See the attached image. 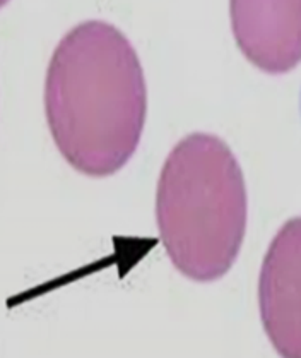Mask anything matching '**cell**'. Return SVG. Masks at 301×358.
Returning <instances> with one entry per match:
<instances>
[{
  "instance_id": "1",
  "label": "cell",
  "mask_w": 301,
  "mask_h": 358,
  "mask_svg": "<svg viewBox=\"0 0 301 358\" xmlns=\"http://www.w3.org/2000/svg\"><path fill=\"white\" fill-rule=\"evenodd\" d=\"M45 112L72 169L98 178L124 169L147 115L146 79L127 36L103 21L68 31L48 66Z\"/></svg>"
},
{
  "instance_id": "2",
  "label": "cell",
  "mask_w": 301,
  "mask_h": 358,
  "mask_svg": "<svg viewBox=\"0 0 301 358\" xmlns=\"http://www.w3.org/2000/svg\"><path fill=\"white\" fill-rule=\"evenodd\" d=\"M156 220L184 276L214 281L230 271L245 238L247 189L224 141L196 132L171 150L159 175Z\"/></svg>"
},
{
  "instance_id": "3",
  "label": "cell",
  "mask_w": 301,
  "mask_h": 358,
  "mask_svg": "<svg viewBox=\"0 0 301 358\" xmlns=\"http://www.w3.org/2000/svg\"><path fill=\"white\" fill-rule=\"evenodd\" d=\"M260 317L270 343L283 357H301V218L277 231L258 281Z\"/></svg>"
},
{
  "instance_id": "4",
  "label": "cell",
  "mask_w": 301,
  "mask_h": 358,
  "mask_svg": "<svg viewBox=\"0 0 301 358\" xmlns=\"http://www.w3.org/2000/svg\"><path fill=\"white\" fill-rule=\"evenodd\" d=\"M231 28L243 55L267 74L301 62V0H230Z\"/></svg>"
},
{
  "instance_id": "5",
  "label": "cell",
  "mask_w": 301,
  "mask_h": 358,
  "mask_svg": "<svg viewBox=\"0 0 301 358\" xmlns=\"http://www.w3.org/2000/svg\"><path fill=\"white\" fill-rule=\"evenodd\" d=\"M7 2H9V0H0V7H3V6H6Z\"/></svg>"
}]
</instances>
